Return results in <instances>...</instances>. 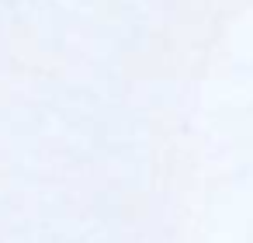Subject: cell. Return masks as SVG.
Returning <instances> with one entry per match:
<instances>
[]
</instances>
